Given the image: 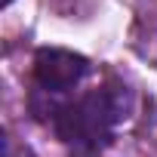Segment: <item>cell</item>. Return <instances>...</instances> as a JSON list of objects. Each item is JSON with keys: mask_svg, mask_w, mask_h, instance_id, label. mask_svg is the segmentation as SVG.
I'll list each match as a JSON object with an SVG mask.
<instances>
[{"mask_svg": "<svg viewBox=\"0 0 157 157\" xmlns=\"http://www.w3.org/2000/svg\"><path fill=\"white\" fill-rule=\"evenodd\" d=\"M10 3H13V0H0V6H3V10H6V6H10Z\"/></svg>", "mask_w": 157, "mask_h": 157, "instance_id": "obj_3", "label": "cell"}, {"mask_svg": "<svg viewBox=\"0 0 157 157\" xmlns=\"http://www.w3.org/2000/svg\"><path fill=\"white\" fill-rule=\"evenodd\" d=\"M28 157H31V154H28Z\"/></svg>", "mask_w": 157, "mask_h": 157, "instance_id": "obj_4", "label": "cell"}, {"mask_svg": "<svg viewBox=\"0 0 157 157\" xmlns=\"http://www.w3.org/2000/svg\"><path fill=\"white\" fill-rule=\"evenodd\" d=\"M31 114L43 120L52 136L68 148V157H102L117 126L132 111V90L120 77L108 80L96 90H86L80 96H43L31 93L28 99Z\"/></svg>", "mask_w": 157, "mask_h": 157, "instance_id": "obj_1", "label": "cell"}, {"mask_svg": "<svg viewBox=\"0 0 157 157\" xmlns=\"http://www.w3.org/2000/svg\"><path fill=\"white\" fill-rule=\"evenodd\" d=\"M93 65L83 52L62 49V46H40L31 62L34 90L43 96H71L90 77Z\"/></svg>", "mask_w": 157, "mask_h": 157, "instance_id": "obj_2", "label": "cell"}]
</instances>
